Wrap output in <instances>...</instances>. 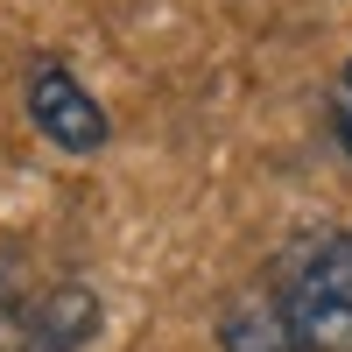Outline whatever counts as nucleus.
I'll return each instance as SVG.
<instances>
[{"mask_svg": "<svg viewBox=\"0 0 352 352\" xmlns=\"http://www.w3.org/2000/svg\"><path fill=\"white\" fill-rule=\"evenodd\" d=\"M99 338V296L85 282H50L43 296L14 303L8 352H85Z\"/></svg>", "mask_w": 352, "mask_h": 352, "instance_id": "3", "label": "nucleus"}, {"mask_svg": "<svg viewBox=\"0 0 352 352\" xmlns=\"http://www.w3.org/2000/svg\"><path fill=\"white\" fill-rule=\"evenodd\" d=\"M275 303L296 352H352V232H310L289 247Z\"/></svg>", "mask_w": 352, "mask_h": 352, "instance_id": "1", "label": "nucleus"}, {"mask_svg": "<svg viewBox=\"0 0 352 352\" xmlns=\"http://www.w3.org/2000/svg\"><path fill=\"white\" fill-rule=\"evenodd\" d=\"M8 324H14V282H8V261H0V338H8Z\"/></svg>", "mask_w": 352, "mask_h": 352, "instance_id": "6", "label": "nucleus"}, {"mask_svg": "<svg viewBox=\"0 0 352 352\" xmlns=\"http://www.w3.org/2000/svg\"><path fill=\"white\" fill-rule=\"evenodd\" d=\"M219 352H296L275 289H247V296H232L219 310Z\"/></svg>", "mask_w": 352, "mask_h": 352, "instance_id": "4", "label": "nucleus"}, {"mask_svg": "<svg viewBox=\"0 0 352 352\" xmlns=\"http://www.w3.org/2000/svg\"><path fill=\"white\" fill-rule=\"evenodd\" d=\"M28 120L64 155H99L106 134H113L106 106L92 99V85H85L64 56H36V64H28Z\"/></svg>", "mask_w": 352, "mask_h": 352, "instance_id": "2", "label": "nucleus"}, {"mask_svg": "<svg viewBox=\"0 0 352 352\" xmlns=\"http://www.w3.org/2000/svg\"><path fill=\"white\" fill-rule=\"evenodd\" d=\"M331 134H338V148L352 155V56H345V71L331 85Z\"/></svg>", "mask_w": 352, "mask_h": 352, "instance_id": "5", "label": "nucleus"}]
</instances>
